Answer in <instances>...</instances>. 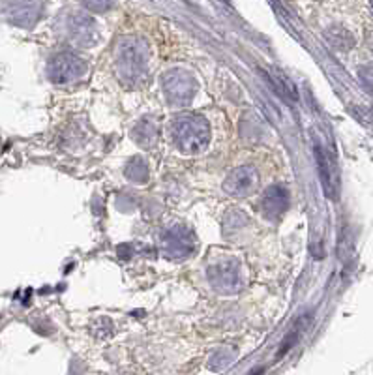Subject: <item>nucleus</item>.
Returning a JSON list of instances; mask_svg holds the SVG:
<instances>
[{
    "instance_id": "obj_1",
    "label": "nucleus",
    "mask_w": 373,
    "mask_h": 375,
    "mask_svg": "<svg viewBox=\"0 0 373 375\" xmlns=\"http://www.w3.org/2000/svg\"><path fill=\"white\" fill-rule=\"evenodd\" d=\"M211 139V128L199 115H184L174 120L173 141L184 154H199Z\"/></svg>"
},
{
    "instance_id": "obj_2",
    "label": "nucleus",
    "mask_w": 373,
    "mask_h": 375,
    "mask_svg": "<svg viewBox=\"0 0 373 375\" xmlns=\"http://www.w3.org/2000/svg\"><path fill=\"white\" fill-rule=\"evenodd\" d=\"M121 55H118V73L128 83H133L141 77L145 70V49L143 43L137 40H126L124 45H121Z\"/></svg>"
},
{
    "instance_id": "obj_3",
    "label": "nucleus",
    "mask_w": 373,
    "mask_h": 375,
    "mask_svg": "<svg viewBox=\"0 0 373 375\" xmlns=\"http://www.w3.org/2000/svg\"><path fill=\"white\" fill-rule=\"evenodd\" d=\"M313 152H316L321 184H323V190H325L326 197L338 199V195H340V171H338L336 167V160H334V156L328 154V151L321 145L319 141H316Z\"/></svg>"
},
{
    "instance_id": "obj_4",
    "label": "nucleus",
    "mask_w": 373,
    "mask_h": 375,
    "mask_svg": "<svg viewBox=\"0 0 373 375\" xmlns=\"http://www.w3.org/2000/svg\"><path fill=\"white\" fill-rule=\"evenodd\" d=\"M87 72V64L83 58H79L74 53H60L53 58L49 66V75L57 83H69L75 79L83 77Z\"/></svg>"
},
{
    "instance_id": "obj_5",
    "label": "nucleus",
    "mask_w": 373,
    "mask_h": 375,
    "mask_svg": "<svg viewBox=\"0 0 373 375\" xmlns=\"http://www.w3.org/2000/svg\"><path fill=\"white\" fill-rule=\"evenodd\" d=\"M195 89V81L184 72H171L163 79V90L171 104H188Z\"/></svg>"
},
{
    "instance_id": "obj_6",
    "label": "nucleus",
    "mask_w": 373,
    "mask_h": 375,
    "mask_svg": "<svg viewBox=\"0 0 373 375\" xmlns=\"http://www.w3.org/2000/svg\"><path fill=\"white\" fill-rule=\"evenodd\" d=\"M259 177L257 171L250 165L238 167L226 178L223 183V190L231 195H246L247 192H252L253 188L257 186Z\"/></svg>"
},
{
    "instance_id": "obj_7",
    "label": "nucleus",
    "mask_w": 373,
    "mask_h": 375,
    "mask_svg": "<svg viewBox=\"0 0 373 375\" xmlns=\"http://www.w3.org/2000/svg\"><path fill=\"white\" fill-rule=\"evenodd\" d=\"M69 36L74 38L75 42L83 43V45H92L98 42V28H96L94 19H90L87 16L75 13L68 21Z\"/></svg>"
},
{
    "instance_id": "obj_8",
    "label": "nucleus",
    "mask_w": 373,
    "mask_h": 375,
    "mask_svg": "<svg viewBox=\"0 0 373 375\" xmlns=\"http://www.w3.org/2000/svg\"><path fill=\"white\" fill-rule=\"evenodd\" d=\"M289 207V193L282 186H270L265 193L263 210L268 218H279Z\"/></svg>"
},
{
    "instance_id": "obj_9",
    "label": "nucleus",
    "mask_w": 373,
    "mask_h": 375,
    "mask_svg": "<svg viewBox=\"0 0 373 375\" xmlns=\"http://www.w3.org/2000/svg\"><path fill=\"white\" fill-rule=\"evenodd\" d=\"M8 6L21 25H30L40 16V0H8Z\"/></svg>"
},
{
    "instance_id": "obj_10",
    "label": "nucleus",
    "mask_w": 373,
    "mask_h": 375,
    "mask_svg": "<svg viewBox=\"0 0 373 375\" xmlns=\"http://www.w3.org/2000/svg\"><path fill=\"white\" fill-rule=\"evenodd\" d=\"M306 323H308V315H304V317L300 319L299 323H296V327H294L289 332V336L284 339V344H282V347H279V351H278V359H282V357H284V354L287 353V351H289L291 347L296 344V342H299L302 330H306Z\"/></svg>"
},
{
    "instance_id": "obj_11",
    "label": "nucleus",
    "mask_w": 373,
    "mask_h": 375,
    "mask_svg": "<svg viewBox=\"0 0 373 375\" xmlns=\"http://www.w3.org/2000/svg\"><path fill=\"white\" fill-rule=\"evenodd\" d=\"M83 4L87 10L94 11V13H104L111 8V0H83Z\"/></svg>"
},
{
    "instance_id": "obj_12",
    "label": "nucleus",
    "mask_w": 373,
    "mask_h": 375,
    "mask_svg": "<svg viewBox=\"0 0 373 375\" xmlns=\"http://www.w3.org/2000/svg\"><path fill=\"white\" fill-rule=\"evenodd\" d=\"M360 79H362L364 87L373 94V70L362 68L360 70Z\"/></svg>"
},
{
    "instance_id": "obj_13",
    "label": "nucleus",
    "mask_w": 373,
    "mask_h": 375,
    "mask_svg": "<svg viewBox=\"0 0 373 375\" xmlns=\"http://www.w3.org/2000/svg\"><path fill=\"white\" fill-rule=\"evenodd\" d=\"M372 6H373V0H372Z\"/></svg>"
}]
</instances>
